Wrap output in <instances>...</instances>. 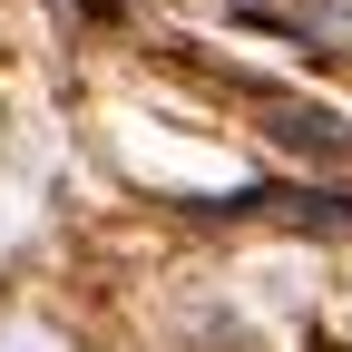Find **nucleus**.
<instances>
[{
  "instance_id": "f257e3e1",
  "label": "nucleus",
  "mask_w": 352,
  "mask_h": 352,
  "mask_svg": "<svg viewBox=\"0 0 352 352\" xmlns=\"http://www.w3.org/2000/svg\"><path fill=\"white\" fill-rule=\"evenodd\" d=\"M314 352H333V342H314Z\"/></svg>"
}]
</instances>
